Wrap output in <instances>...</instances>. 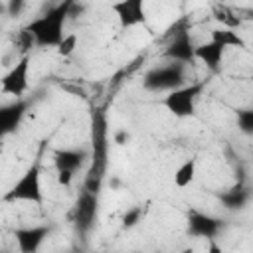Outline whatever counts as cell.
Returning a JSON list of instances; mask_svg holds the SVG:
<instances>
[{
	"instance_id": "15",
	"label": "cell",
	"mask_w": 253,
	"mask_h": 253,
	"mask_svg": "<svg viewBox=\"0 0 253 253\" xmlns=\"http://www.w3.org/2000/svg\"><path fill=\"white\" fill-rule=\"evenodd\" d=\"M211 42L219 43L221 47H245V40L233 32L231 28H219V30H211Z\"/></svg>"
},
{
	"instance_id": "12",
	"label": "cell",
	"mask_w": 253,
	"mask_h": 253,
	"mask_svg": "<svg viewBox=\"0 0 253 253\" xmlns=\"http://www.w3.org/2000/svg\"><path fill=\"white\" fill-rule=\"evenodd\" d=\"M87 152L85 150H71V148H63L57 150L53 154V164H55V172L57 174H73L85 164Z\"/></svg>"
},
{
	"instance_id": "8",
	"label": "cell",
	"mask_w": 253,
	"mask_h": 253,
	"mask_svg": "<svg viewBox=\"0 0 253 253\" xmlns=\"http://www.w3.org/2000/svg\"><path fill=\"white\" fill-rule=\"evenodd\" d=\"M97 210H99V200H97V194L83 188L79 198H77V204H75V211H73V221L77 225V229L81 233H87L97 217Z\"/></svg>"
},
{
	"instance_id": "14",
	"label": "cell",
	"mask_w": 253,
	"mask_h": 253,
	"mask_svg": "<svg viewBox=\"0 0 253 253\" xmlns=\"http://www.w3.org/2000/svg\"><path fill=\"white\" fill-rule=\"evenodd\" d=\"M24 111H26V103L24 101H16L8 107H4L0 111V128L4 134L16 130V126L20 125L22 117H24Z\"/></svg>"
},
{
	"instance_id": "9",
	"label": "cell",
	"mask_w": 253,
	"mask_h": 253,
	"mask_svg": "<svg viewBox=\"0 0 253 253\" xmlns=\"http://www.w3.org/2000/svg\"><path fill=\"white\" fill-rule=\"evenodd\" d=\"M221 229V221L208 215V213H202V211H196L192 210L188 213V233L192 237H202V239H215V235L219 233Z\"/></svg>"
},
{
	"instance_id": "13",
	"label": "cell",
	"mask_w": 253,
	"mask_h": 253,
	"mask_svg": "<svg viewBox=\"0 0 253 253\" xmlns=\"http://www.w3.org/2000/svg\"><path fill=\"white\" fill-rule=\"evenodd\" d=\"M223 53H225V47H221L219 43H215L211 40L208 43H202L196 47V59H200L211 71H217V67L223 59Z\"/></svg>"
},
{
	"instance_id": "11",
	"label": "cell",
	"mask_w": 253,
	"mask_h": 253,
	"mask_svg": "<svg viewBox=\"0 0 253 253\" xmlns=\"http://www.w3.org/2000/svg\"><path fill=\"white\" fill-rule=\"evenodd\" d=\"M113 10L117 12L123 28H132V26L144 24V20H146L142 0H125V2L115 4Z\"/></svg>"
},
{
	"instance_id": "5",
	"label": "cell",
	"mask_w": 253,
	"mask_h": 253,
	"mask_svg": "<svg viewBox=\"0 0 253 253\" xmlns=\"http://www.w3.org/2000/svg\"><path fill=\"white\" fill-rule=\"evenodd\" d=\"M184 67L182 63H174L168 61L166 65L154 67L142 81V85L150 91H174L178 87H182L184 83Z\"/></svg>"
},
{
	"instance_id": "17",
	"label": "cell",
	"mask_w": 253,
	"mask_h": 253,
	"mask_svg": "<svg viewBox=\"0 0 253 253\" xmlns=\"http://www.w3.org/2000/svg\"><path fill=\"white\" fill-rule=\"evenodd\" d=\"M235 125L243 134H253V107L235 111Z\"/></svg>"
},
{
	"instance_id": "20",
	"label": "cell",
	"mask_w": 253,
	"mask_h": 253,
	"mask_svg": "<svg viewBox=\"0 0 253 253\" xmlns=\"http://www.w3.org/2000/svg\"><path fill=\"white\" fill-rule=\"evenodd\" d=\"M138 215H140V210H138V208L130 210V211H128V213H125V217H123V225H125V227L134 225V223H136V219H138Z\"/></svg>"
},
{
	"instance_id": "7",
	"label": "cell",
	"mask_w": 253,
	"mask_h": 253,
	"mask_svg": "<svg viewBox=\"0 0 253 253\" xmlns=\"http://www.w3.org/2000/svg\"><path fill=\"white\" fill-rule=\"evenodd\" d=\"M30 85V53H24L14 65L12 69L2 77L0 83V91L4 95H14V97H22L26 93Z\"/></svg>"
},
{
	"instance_id": "6",
	"label": "cell",
	"mask_w": 253,
	"mask_h": 253,
	"mask_svg": "<svg viewBox=\"0 0 253 253\" xmlns=\"http://www.w3.org/2000/svg\"><path fill=\"white\" fill-rule=\"evenodd\" d=\"M196 43L192 42V36H190V30L188 28H182L178 30L170 42L166 43L164 47V57L168 61H174V63H182V65H188L192 61H196Z\"/></svg>"
},
{
	"instance_id": "4",
	"label": "cell",
	"mask_w": 253,
	"mask_h": 253,
	"mask_svg": "<svg viewBox=\"0 0 253 253\" xmlns=\"http://www.w3.org/2000/svg\"><path fill=\"white\" fill-rule=\"evenodd\" d=\"M40 166L32 164L26 168V172L14 182V186L4 194V202H32V204H42L43 202V192H42V182H40Z\"/></svg>"
},
{
	"instance_id": "18",
	"label": "cell",
	"mask_w": 253,
	"mask_h": 253,
	"mask_svg": "<svg viewBox=\"0 0 253 253\" xmlns=\"http://www.w3.org/2000/svg\"><path fill=\"white\" fill-rule=\"evenodd\" d=\"M245 200H247V192L241 186H235L227 194H223V202L227 208H241L245 204Z\"/></svg>"
},
{
	"instance_id": "19",
	"label": "cell",
	"mask_w": 253,
	"mask_h": 253,
	"mask_svg": "<svg viewBox=\"0 0 253 253\" xmlns=\"http://www.w3.org/2000/svg\"><path fill=\"white\" fill-rule=\"evenodd\" d=\"M75 47H77V34H65L63 42L57 45V53L61 57H67L75 51Z\"/></svg>"
},
{
	"instance_id": "21",
	"label": "cell",
	"mask_w": 253,
	"mask_h": 253,
	"mask_svg": "<svg viewBox=\"0 0 253 253\" xmlns=\"http://www.w3.org/2000/svg\"><path fill=\"white\" fill-rule=\"evenodd\" d=\"M208 253H223V247L215 239H210L208 241Z\"/></svg>"
},
{
	"instance_id": "10",
	"label": "cell",
	"mask_w": 253,
	"mask_h": 253,
	"mask_svg": "<svg viewBox=\"0 0 253 253\" xmlns=\"http://www.w3.org/2000/svg\"><path fill=\"white\" fill-rule=\"evenodd\" d=\"M49 235L47 225H36V227H20L14 229V241L18 245L20 253H38L43 239Z\"/></svg>"
},
{
	"instance_id": "2",
	"label": "cell",
	"mask_w": 253,
	"mask_h": 253,
	"mask_svg": "<svg viewBox=\"0 0 253 253\" xmlns=\"http://www.w3.org/2000/svg\"><path fill=\"white\" fill-rule=\"evenodd\" d=\"M107 164V130H105V117L97 113L93 117V152H91V168L87 174L85 188L91 192H99L101 178Z\"/></svg>"
},
{
	"instance_id": "1",
	"label": "cell",
	"mask_w": 253,
	"mask_h": 253,
	"mask_svg": "<svg viewBox=\"0 0 253 253\" xmlns=\"http://www.w3.org/2000/svg\"><path fill=\"white\" fill-rule=\"evenodd\" d=\"M73 8V2H61L53 8H49L47 12L40 14L38 18H34L26 30L32 34L36 45L40 47H57L65 34H63V26H65V20L69 16V10Z\"/></svg>"
},
{
	"instance_id": "3",
	"label": "cell",
	"mask_w": 253,
	"mask_h": 253,
	"mask_svg": "<svg viewBox=\"0 0 253 253\" xmlns=\"http://www.w3.org/2000/svg\"><path fill=\"white\" fill-rule=\"evenodd\" d=\"M204 89H206V81H194L190 85H182V87L166 93L162 99V105L168 113H172L178 119L194 117L198 97L202 95Z\"/></svg>"
},
{
	"instance_id": "16",
	"label": "cell",
	"mask_w": 253,
	"mask_h": 253,
	"mask_svg": "<svg viewBox=\"0 0 253 253\" xmlns=\"http://www.w3.org/2000/svg\"><path fill=\"white\" fill-rule=\"evenodd\" d=\"M196 168H198L196 158L184 160V162L176 168V172H174V186H176V188H186V186H190V184L194 182V178H196Z\"/></svg>"
},
{
	"instance_id": "22",
	"label": "cell",
	"mask_w": 253,
	"mask_h": 253,
	"mask_svg": "<svg viewBox=\"0 0 253 253\" xmlns=\"http://www.w3.org/2000/svg\"><path fill=\"white\" fill-rule=\"evenodd\" d=\"M180 253H196V251H194V247H184Z\"/></svg>"
}]
</instances>
